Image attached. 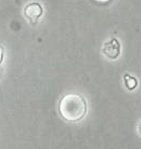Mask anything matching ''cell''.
I'll return each instance as SVG.
<instances>
[{
    "mask_svg": "<svg viewBox=\"0 0 141 149\" xmlns=\"http://www.w3.org/2000/svg\"><path fill=\"white\" fill-rule=\"evenodd\" d=\"M59 112L64 120L77 122L86 116L87 102L78 94H67L60 100Z\"/></svg>",
    "mask_w": 141,
    "mask_h": 149,
    "instance_id": "obj_1",
    "label": "cell"
},
{
    "mask_svg": "<svg viewBox=\"0 0 141 149\" xmlns=\"http://www.w3.org/2000/svg\"><path fill=\"white\" fill-rule=\"evenodd\" d=\"M42 12H44L42 7L39 3H30L26 6L24 9L25 17L33 23H36L41 17Z\"/></svg>",
    "mask_w": 141,
    "mask_h": 149,
    "instance_id": "obj_3",
    "label": "cell"
},
{
    "mask_svg": "<svg viewBox=\"0 0 141 149\" xmlns=\"http://www.w3.org/2000/svg\"><path fill=\"white\" fill-rule=\"evenodd\" d=\"M102 52L109 59H112V60L117 59L120 52V42H118V40H117L116 38H112L111 40L106 42L103 45Z\"/></svg>",
    "mask_w": 141,
    "mask_h": 149,
    "instance_id": "obj_2",
    "label": "cell"
},
{
    "mask_svg": "<svg viewBox=\"0 0 141 149\" xmlns=\"http://www.w3.org/2000/svg\"><path fill=\"white\" fill-rule=\"evenodd\" d=\"M2 59H3V49H2V47L0 46V63L2 62Z\"/></svg>",
    "mask_w": 141,
    "mask_h": 149,
    "instance_id": "obj_5",
    "label": "cell"
},
{
    "mask_svg": "<svg viewBox=\"0 0 141 149\" xmlns=\"http://www.w3.org/2000/svg\"><path fill=\"white\" fill-rule=\"evenodd\" d=\"M139 131H140V133H141V123H140V125H139Z\"/></svg>",
    "mask_w": 141,
    "mask_h": 149,
    "instance_id": "obj_7",
    "label": "cell"
},
{
    "mask_svg": "<svg viewBox=\"0 0 141 149\" xmlns=\"http://www.w3.org/2000/svg\"><path fill=\"white\" fill-rule=\"evenodd\" d=\"M124 79H125V84H126V86H127V88H128L129 91H133L137 87L138 83H137V79H135V77L126 74L124 76Z\"/></svg>",
    "mask_w": 141,
    "mask_h": 149,
    "instance_id": "obj_4",
    "label": "cell"
},
{
    "mask_svg": "<svg viewBox=\"0 0 141 149\" xmlns=\"http://www.w3.org/2000/svg\"><path fill=\"white\" fill-rule=\"evenodd\" d=\"M97 1H100V2H105V1H108V0H97Z\"/></svg>",
    "mask_w": 141,
    "mask_h": 149,
    "instance_id": "obj_6",
    "label": "cell"
}]
</instances>
